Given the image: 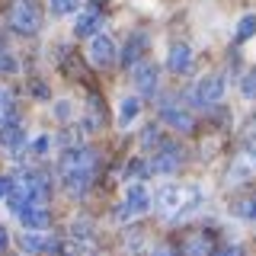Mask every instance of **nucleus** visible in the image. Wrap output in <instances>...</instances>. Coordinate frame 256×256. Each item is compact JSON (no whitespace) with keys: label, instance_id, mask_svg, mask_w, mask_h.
<instances>
[{"label":"nucleus","instance_id":"2","mask_svg":"<svg viewBox=\"0 0 256 256\" xmlns=\"http://www.w3.org/2000/svg\"><path fill=\"white\" fill-rule=\"evenodd\" d=\"M202 205V192H198V186H164L157 192V208L164 218H182V214H189L192 208Z\"/></svg>","mask_w":256,"mask_h":256},{"label":"nucleus","instance_id":"22","mask_svg":"<svg viewBox=\"0 0 256 256\" xmlns=\"http://www.w3.org/2000/svg\"><path fill=\"white\" fill-rule=\"evenodd\" d=\"M13 118V93L6 86H0V125Z\"/></svg>","mask_w":256,"mask_h":256},{"label":"nucleus","instance_id":"24","mask_svg":"<svg viewBox=\"0 0 256 256\" xmlns=\"http://www.w3.org/2000/svg\"><path fill=\"white\" fill-rule=\"evenodd\" d=\"M240 93H244L246 100H256V70H250V74L244 77V84H240Z\"/></svg>","mask_w":256,"mask_h":256},{"label":"nucleus","instance_id":"15","mask_svg":"<svg viewBox=\"0 0 256 256\" xmlns=\"http://www.w3.org/2000/svg\"><path fill=\"white\" fill-rule=\"evenodd\" d=\"M144 48H148V36H144V32H138V36L128 38V45H125V52H122V64H125V68H132V64L141 58Z\"/></svg>","mask_w":256,"mask_h":256},{"label":"nucleus","instance_id":"30","mask_svg":"<svg viewBox=\"0 0 256 256\" xmlns=\"http://www.w3.org/2000/svg\"><path fill=\"white\" fill-rule=\"evenodd\" d=\"M157 256H173V246H166V244H164V246L157 250Z\"/></svg>","mask_w":256,"mask_h":256},{"label":"nucleus","instance_id":"18","mask_svg":"<svg viewBox=\"0 0 256 256\" xmlns=\"http://www.w3.org/2000/svg\"><path fill=\"white\" fill-rule=\"evenodd\" d=\"M20 246H22V253H38V250H45L42 230H29V234H22V237H20Z\"/></svg>","mask_w":256,"mask_h":256},{"label":"nucleus","instance_id":"11","mask_svg":"<svg viewBox=\"0 0 256 256\" xmlns=\"http://www.w3.org/2000/svg\"><path fill=\"white\" fill-rule=\"evenodd\" d=\"M20 221L26 224L29 230H45L52 218H48V212H45L42 205H22L20 208Z\"/></svg>","mask_w":256,"mask_h":256},{"label":"nucleus","instance_id":"25","mask_svg":"<svg viewBox=\"0 0 256 256\" xmlns=\"http://www.w3.org/2000/svg\"><path fill=\"white\" fill-rule=\"evenodd\" d=\"M125 176H128L132 182H134V180H141V176H144V164H141V160H132V164H128V173H125Z\"/></svg>","mask_w":256,"mask_h":256},{"label":"nucleus","instance_id":"1","mask_svg":"<svg viewBox=\"0 0 256 256\" xmlns=\"http://www.w3.org/2000/svg\"><path fill=\"white\" fill-rule=\"evenodd\" d=\"M58 176H61V186L68 192H80L90 189L93 176H96V154L90 148H74V150H64L58 160Z\"/></svg>","mask_w":256,"mask_h":256},{"label":"nucleus","instance_id":"3","mask_svg":"<svg viewBox=\"0 0 256 256\" xmlns=\"http://www.w3.org/2000/svg\"><path fill=\"white\" fill-rule=\"evenodd\" d=\"M10 26L22 36H32L42 26V10H38L36 0H13L10 6Z\"/></svg>","mask_w":256,"mask_h":256},{"label":"nucleus","instance_id":"5","mask_svg":"<svg viewBox=\"0 0 256 256\" xmlns=\"http://www.w3.org/2000/svg\"><path fill=\"white\" fill-rule=\"evenodd\" d=\"M182 166V148L176 141H164V144H157V154L154 160H150V170L154 173H176Z\"/></svg>","mask_w":256,"mask_h":256},{"label":"nucleus","instance_id":"12","mask_svg":"<svg viewBox=\"0 0 256 256\" xmlns=\"http://www.w3.org/2000/svg\"><path fill=\"white\" fill-rule=\"evenodd\" d=\"M212 253H214V246L208 234H189L186 244H182V256H212Z\"/></svg>","mask_w":256,"mask_h":256},{"label":"nucleus","instance_id":"6","mask_svg":"<svg viewBox=\"0 0 256 256\" xmlns=\"http://www.w3.org/2000/svg\"><path fill=\"white\" fill-rule=\"evenodd\" d=\"M221 96H224V77L221 74L202 77V80H198V86L192 90L196 106H212V102H221Z\"/></svg>","mask_w":256,"mask_h":256},{"label":"nucleus","instance_id":"29","mask_svg":"<svg viewBox=\"0 0 256 256\" xmlns=\"http://www.w3.org/2000/svg\"><path fill=\"white\" fill-rule=\"evenodd\" d=\"M6 192H10V180H6V176H0V198H6Z\"/></svg>","mask_w":256,"mask_h":256},{"label":"nucleus","instance_id":"27","mask_svg":"<svg viewBox=\"0 0 256 256\" xmlns=\"http://www.w3.org/2000/svg\"><path fill=\"white\" fill-rule=\"evenodd\" d=\"M212 256H244V246H221V250L212 253Z\"/></svg>","mask_w":256,"mask_h":256},{"label":"nucleus","instance_id":"14","mask_svg":"<svg viewBox=\"0 0 256 256\" xmlns=\"http://www.w3.org/2000/svg\"><path fill=\"white\" fill-rule=\"evenodd\" d=\"M253 173H256V150H250V154H240V157H237V164L230 166V176H234L237 182L250 180Z\"/></svg>","mask_w":256,"mask_h":256},{"label":"nucleus","instance_id":"21","mask_svg":"<svg viewBox=\"0 0 256 256\" xmlns=\"http://www.w3.org/2000/svg\"><path fill=\"white\" fill-rule=\"evenodd\" d=\"M256 32V16L253 13H246L244 20L237 22V32H234V42H246V38H250Z\"/></svg>","mask_w":256,"mask_h":256},{"label":"nucleus","instance_id":"26","mask_svg":"<svg viewBox=\"0 0 256 256\" xmlns=\"http://www.w3.org/2000/svg\"><path fill=\"white\" fill-rule=\"evenodd\" d=\"M244 141H246V148L250 150H256V118L250 125H246V132H244Z\"/></svg>","mask_w":256,"mask_h":256},{"label":"nucleus","instance_id":"10","mask_svg":"<svg viewBox=\"0 0 256 256\" xmlns=\"http://www.w3.org/2000/svg\"><path fill=\"white\" fill-rule=\"evenodd\" d=\"M157 64H138L134 68V90H141V93H154L157 90Z\"/></svg>","mask_w":256,"mask_h":256},{"label":"nucleus","instance_id":"7","mask_svg":"<svg viewBox=\"0 0 256 256\" xmlns=\"http://www.w3.org/2000/svg\"><path fill=\"white\" fill-rule=\"evenodd\" d=\"M100 26H102V6H100V4H86V6H84V13L77 16L74 36H80V38H93Z\"/></svg>","mask_w":256,"mask_h":256},{"label":"nucleus","instance_id":"16","mask_svg":"<svg viewBox=\"0 0 256 256\" xmlns=\"http://www.w3.org/2000/svg\"><path fill=\"white\" fill-rule=\"evenodd\" d=\"M138 112H141V102L134 96L122 100V106H118V125H132V118H138Z\"/></svg>","mask_w":256,"mask_h":256},{"label":"nucleus","instance_id":"17","mask_svg":"<svg viewBox=\"0 0 256 256\" xmlns=\"http://www.w3.org/2000/svg\"><path fill=\"white\" fill-rule=\"evenodd\" d=\"M86 116H90L86 122H90V128H93V132L102 125V118H106V116H102V100H100L96 93H90V102H86Z\"/></svg>","mask_w":256,"mask_h":256},{"label":"nucleus","instance_id":"28","mask_svg":"<svg viewBox=\"0 0 256 256\" xmlns=\"http://www.w3.org/2000/svg\"><path fill=\"white\" fill-rule=\"evenodd\" d=\"M32 150H36V154H45V150H48V138H38L36 144H32Z\"/></svg>","mask_w":256,"mask_h":256},{"label":"nucleus","instance_id":"20","mask_svg":"<svg viewBox=\"0 0 256 256\" xmlns=\"http://www.w3.org/2000/svg\"><path fill=\"white\" fill-rule=\"evenodd\" d=\"M0 141H4L6 148H13V150H16V148H20V141H22L20 125H13V122L6 125V122H4V128H0Z\"/></svg>","mask_w":256,"mask_h":256},{"label":"nucleus","instance_id":"9","mask_svg":"<svg viewBox=\"0 0 256 256\" xmlns=\"http://www.w3.org/2000/svg\"><path fill=\"white\" fill-rule=\"evenodd\" d=\"M160 122L176 128V132H192V125H196L186 109H176V106H164V109H160Z\"/></svg>","mask_w":256,"mask_h":256},{"label":"nucleus","instance_id":"31","mask_svg":"<svg viewBox=\"0 0 256 256\" xmlns=\"http://www.w3.org/2000/svg\"><path fill=\"white\" fill-rule=\"evenodd\" d=\"M6 246V230H0V250Z\"/></svg>","mask_w":256,"mask_h":256},{"label":"nucleus","instance_id":"4","mask_svg":"<svg viewBox=\"0 0 256 256\" xmlns=\"http://www.w3.org/2000/svg\"><path fill=\"white\" fill-rule=\"evenodd\" d=\"M148 208H150V192L144 189L141 182H132L128 192H125V202L116 214H118V221H132V218H141Z\"/></svg>","mask_w":256,"mask_h":256},{"label":"nucleus","instance_id":"19","mask_svg":"<svg viewBox=\"0 0 256 256\" xmlns=\"http://www.w3.org/2000/svg\"><path fill=\"white\" fill-rule=\"evenodd\" d=\"M230 212L244 221H256V198H237V202L230 205Z\"/></svg>","mask_w":256,"mask_h":256},{"label":"nucleus","instance_id":"23","mask_svg":"<svg viewBox=\"0 0 256 256\" xmlns=\"http://www.w3.org/2000/svg\"><path fill=\"white\" fill-rule=\"evenodd\" d=\"M80 6V0H52V13L54 16H68V13H74Z\"/></svg>","mask_w":256,"mask_h":256},{"label":"nucleus","instance_id":"13","mask_svg":"<svg viewBox=\"0 0 256 256\" xmlns=\"http://www.w3.org/2000/svg\"><path fill=\"white\" fill-rule=\"evenodd\" d=\"M166 64H170V70H176V74H186V70L192 68V48L189 45H173L170 48V58H166Z\"/></svg>","mask_w":256,"mask_h":256},{"label":"nucleus","instance_id":"8","mask_svg":"<svg viewBox=\"0 0 256 256\" xmlns=\"http://www.w3.org/2000/svg\"><path fill=\"white\" fill-rule=\"evenodd\" d=\"M112 58H116V45H112L109 36H93L90 42V61L96 64V68H109Z\"/></svg>","mask_w":256,"mask_h":256}]
</instances>
